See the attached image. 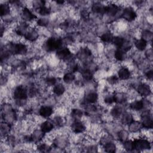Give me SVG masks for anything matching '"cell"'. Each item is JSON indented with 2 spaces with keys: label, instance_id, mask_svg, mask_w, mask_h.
I'll use <instances>...</instances> for the list:
<instances>
[{
  "label": "cell",
  "instance_id": "cell-17",
  "mask_svg": "<svg viewBox=\"0 0 153 153\" xmlns=\"http://www.w3.org/2000/svg\"><path fill=\"white\" fill-rule=\"evenodd\" d=\"M130 107L134 111H140L144 107V102L142 100H137L130 103Z\"/></svg>",
  "mask_w": 153,
  "mask_h": 153
},
{
  "label": "cell",
  "instance_id": "cell-39",
  "mask_svg": "<svg viewBox=\"0 0 153 153\" xmlns=\"http://www.w3.org/2000/svg\"><path fill=\"white\" fill-rule=\"evenodd\" d=\"M104 101H105V102L106 104H108V105L112 104L113 102H114V94H113V95H112V94H109V95L106 96L105 97Z\"/></svg>",
  "mask_w": 153,
  "mask_h": 153
},
{
  "label": "cell",
  "instance_id": "cell-35",
  "mask_svg": "<svg viewBox=\"0 0 153 153\" xmlns=\"http://www.w3.org/2000/svg\"><path fill=\"white\" fill-rule=\"evenodd\" d=\"M72 116L76 120H78L82 116V112L78 109H75L72 111Z\"/></svg>",
  "mask_w": 153,
  "mask_h": 153
},
{
  "label": "cell",
  "instance_id": "cell-43",
  "mask_svg": "<svg viewBox=\"0 0 153 153\" xmlns=\"http://www.w3.org/2000/svg\"><path fill=\"white\" fill-rule=\"evenodd\" d=\"M146 76L148 79H152V77H153V71H152V70H150V71H148L147 73L146 74Z\"/></svg>",
  "mask_w": 153,
  "mask_h": 153
},
{
  "label": "cell",
  "instance_id": "cell-30",
  "mask_svg": "<svg viewBox=\"0 0 153 153\" xmlns=\"http://www.w3.org/2000/svg\"><path fill=\"white\" fill-rule=\"evenodd\" d=\"M123 146H124V149L125 150H126L127 151H133V149H134L133 140H127L124 141Z\"/></svg>",
  "mask_w": 153,
  "mask_h": 153
},
{
  "label": "cell",
  "instance_id": "cell-13",
  "mask_svg": "<svg viewBox=\"0 0 153 153\" xmlns=\"http://www.w3.org/2000/svg\"><path fill=\"white\" fill-rule=\"evenodd\" d=\"M118 77L123 80L128 79L131 76V72L129 69L126 67L121 68L118 72Z\"/></svg>",
  "mask_w": 153,
  "mask_h": 153
},
{
  "label": "cell",
  "instance_id": "cell-29",
  "mask_svg": "<svg viewBox=\"0 0 153 153\" xmlns=\"http://www.w3.org/2000/svg\"><path fill=\"white\" fill-rule=\"evenodd\" d=\"M141 124L137 121H132L129 124V129L131 132L137 131L140 128Z\"/></svg>",
  "mask_w": 153,
  "mask_h": 153
},
{
  "label": "cell",
  "instance_id": "cell-36",
  "mask_svg": "<svg viewBox=\"0 0 153 153\" xmlns=\"http://www.w3.org/2000/svg\"><path fill=\"white\" fill-rule=\"evenodd\" d=\"M38 149L41 152H48V151H50L51 148L50 147L49 145H47L46 143H40L38 145Z\"/></svg>",
  "mask_w": 153,
  "mask_h": 153
},
{
  "label": "cell",
  "instance_id": "cell-41",
  "mask_svg": "<svg viewBox=\"0 0 153 153\" xmlns=\"http://www.w3.org/2000/svg\"><path fill=\"white\" fill-rule=\"evenodd\" d=\"M48 21L47 19L45 18H41L39 19L37 21V23L39 26H45L46 25H48Z\"/></svg>",
  "mask_w": 153,
  "mask_h": 153
},
{
  "label": "cell",
  "instance_id": "cell-33",
  "mask_svg": "<svg viewBox=\"0 0 153 153\" xmlns=\"http://www.w3.org/2000/svg\"><path fill=\"white\" fill-rule=\"evenodd\" d=\"M82 76L85 81H90L93 78L92 72L88 69H85L82 71Z\"/></svg>",
  "mask_w": 153,
  "mask_h": 153
},
{
  "label": "cell",
  "instance_id": "cell-25",
  "mask_svg": "<svg viewBox=\"0 0 153 153\" xmlns=\"http://www.w3.org/2000/svg\"><path fill=\"white\" fill-rule=\"evenodd\" d=\"M114 36L110 32H107L104 33H103L100 36V39L102 42L105 43H109L112 42V39Z\"/></svg>",
  "mask_w": 153,
  "mask_h": 153
},
{
  "label": "cell",
  "instance_id": "cell-21",
  "mask_svg": "<svg viewBox=\"0 0 153 153\" xmlns=\"http://www.w3.org/2000/svg\"><path fill=\"white\" fill-rule=\"evenodd\" d=\"M53 91V93L56 95L61 96L64 93V92L65 91V86L62 84L59 83V84H57L54 85Z\"/></svg>",
  "mask_w": 153,
  "mask_h": 153
},
{
  "label": "cell",
  "instance_id": "cell-32",
  "mask_svg": "<svg viewBox=\"0 0 153 153\" xmlns=\"http://www.w3.org/2000/svg\"><path fill=\"white\" fill-rule=\"evenodd\" d=\"M122 123L124 124H129L131 122L133 121V117L129 113H126L123 115L122 117Z\"/></svg>",
  "mask_w": 153,
  "mask_h": 153
},
{
  "label": "cell",
  "instance_id": "cell-2",
  "mask_svg": "<svg viewBox=\"0 0 153 153\" xmlns=\"http://www.w3.org/2000/svg\"><path fill=\"white\" fill-rule=\"evenodd\" d=\"M134 143V148L137 151H141L144 149H149L150 143L145 138H139V139H135L133 140Z\"/></svg>",
  "mask_w": 153,
  "mask_h": 153
},
{
  "label": "cell",
  "instance_id": "cell-20",
  "mask_svg": "<svg viewBox=\"0 0 153 153\" xmlns=\"http://www.w3.org/2000/svg\"><path fill=\"white\" fill-rule=\"evenodd\" d=\"M44 132L40 129L39 130H35L31 136L32 140L36 142H39L44 137Z\"/></svg>",
  "mask_w": 153,
  "mask_h": 153
},
{
  "label": "cell",
  "instance_id": "cell-11",
  "mask_svg": "<svg viewBox=\"0 0 153 153\" xmlns=\"http://www.w3.org/2000/svg\"><path fill=\"white\" fill-rule=\"evenodd\" d=\"M137 91L140 96H148L151 93V89L148 85L146 84H142L139 85Z\"/></svg>",
  "mask_w": 153,
  "mask_h": 153
},
{
  "label": "cell",
  "instance_id": "cell-37",
  "mask_svg": "<svg viewBox=\"0 0 153 153\" xmlns=\"http://www.w3.org/2000/svg\"><path fill=\"white\" fill-rule=\"evenodd\" d=\"M118 137L119 139H120V140L126 141L127 140L128 138V133L125 130L121 131L118 134Z\"/></svg>",
  "mask_w": 153,
  "mask_h": 153
},
{
  "label": "cell",
  "instance_id": "cell-40",
  "mask_svg": "<svg viewBox=\"0 0 153 153\" xmlns=\"http://www.w3.org/2000/svg\"><path fill=\"white\" fill-rule=\"evenodd\" d=\"M118 78L117 76L115 75H112V76H111L109 77H108L107 81L110 84H112V85H114V84H116L117 82H118Z\"/></svg>",
  "mask_w": 153,
  "mask_h": 153
},
{
  "label": "cell",
  "instance_id": "cell-4",
  "mask_svg": "<svg viewBox=\"0 0 153 153\" xmlns=\"http://www.w3.org/2000/svg\"><path fill=\"white\" fill-rule=\"evenodd\" d=\"M13 95L16 99L18 100H23L27 98V91L25 87L20 85L15 88Z\"/></svg>",
  "mask_w": 153,
  "mask_h": 153
},
{
  "label": "cell",
  "instance_id": "cell-26",
  "mask_svg": "<svg viewBox=\"0 0 153 153\" xmlns=\"http://www.w3.org/2000/svg\"><path fill=\"white\" fill-rule=\"evenodd\" d=\"M115 58L118 61H123L126 58V52L124 51L123 50L118 48L114 53Z\"/></svg>",
  "mask_w": 153,
  "mask_h": 153
},
{
  "label": "cell",
  "instance_id": "cell-19",
  "mask_svg": "<svg viewBox=\"0 0 153 153\" xmlns=\"http://www.w3.org/2000/svg\"><path fill=\"white\" fill-rule=\"evenodd\" d=\"M92 10L94 13L103 14L106 13V6L100 3H96L92 6Z\"/></svg>",
  "mask_w": 153,
  "mask_h": 153
},
{
  "label": "cell",
  "instance_id": "cell-28",
  "mask_svg": "<svg viewBox=\"0 0 153 153\" xmlns=\"http://www.w3.org/2000/svg\"><path fill=\"white\" fill-rule=\"evenodd\" d=\"M114 102L118 103H121L124 102L126 99V96L123 93H118L115 94H114Z\"/></svg>",
  "mask_w": 153,
  "mask_h": 153
},
{
  "label": "cell",
  "instance_id": "cell-31",
  "mask_svg": "<svg viewBox=\"0 0 153 153\" xmlns=\"http://www.w3.org/2000/svg\"><path fill=\"white\" fill-rule=\"evenodd\" d=\"M123 113V109L120 106H115L111 111V115L114 117H120Z\"/></svg>",
  "mask_w": 153,
  "mask_h": 153
},
{
  "label": "cell",
  "instance_id": "cell-12",
  "mask_svg": "<svg viewBox=\"0 0 153 153\" xmlns=\"http://www.w3.org/2000/svg\"><path fill=\"white\" fill-rule=\"evenodd\" d=\"M24 36L26 39L29 41H34L38 38V33L35 29L32 28L29 30L28 29V30L25 34Z\"/></svg>",
  "mask_w": 153,
  "mask_h": 153
},
{
  "label": "cell",
  "instance_id": "cell-7",
  "mask_svg": "<svg viewBox=\"0 0 153 153\" xmlns=\"http://www.w3.org/2000/svg\"><path fill=\"white\" fill-rule=\"evenodd\" d=\"M57 56L62 60H67L71 57V52L68 48L61 47L57 50Z\"/></svg>",
  "mask_w": 153,
  "mask_h": 153
},
{
  "label": "cell",
  "instance_id": "cell-6",
  "mask_svg": "<svg viewBox=\"0 0 153 153\" xmlns=\"http://www.w3.org/2000/svg\"><path fill=\"white\" fill-rule=\"evenodd\" d=\"M142 125L145 128L149 129L152 127V118L149 112H144L142 115Z\"/></svg>",
  "mask_w": 153,
  "mask_h": 153
},
{
  "label": "cell",
  "instance_id": "cell-15",
  "mask_svg": "<svg viewBox=\"0 0 153 153\" xmlns=\"http://www.w3.org/2000/svg\"><path fill=\"white\" fill-rule=\"evenodd\" d=\"M85 100L87 103H94L98 100V94L94 91H90L86 94Z\"/></svg>",
  "mask_w": 153,
  "mask_h": 153
},
{
  "label": "cell",
  "instance_id": "cell-27",
  "mask_svg": "<svg viewBox=\"0 0 153 153\" xmlns=\"http://www.w3.org/2000/svg\"><path fill=\"white\" fill-rule=\"evenodd\" d=\"M75 76L74 74V73L72 72L66 73L64 75L63 78V81L67 84L72 83L75 80Z\"/></svg>",
  "mask_w": 153,
  "mask_h": 153
},
{
  "label": "cell",
  "instance_id": "cell-5",
  "mask_svg": "<svg viewBox=\"0 0 153 153\" xmlns=\"http://www.w3.org/2000/svg\"><path fill=\"white\" fill-rule=\"evenodd\" d=\"M122 16L123 19H124L126 20L131 22L135 20V19L137 17V14L133 8L128 7L124 10L123 13L122 14Z\"/></svg>",
  "mask_w": 153,
  "mask_h": 153
},
{
  "label": "cell",
  "instance_id": "cell-34",
  "mask_svg": "<svg viewBox=\"0 0 153 153\" xmlns=\"http://www.w3.org/2000/svg\"><path fill=\"white\" fill-rule=\"evenodd\" d=\"M38 13L42 15V16H47V15H48L50 13V9L48 7H47L45 5L42 6L41 8H39L38 10Z\"/></svg>",
  "mask_w": 153,
  "mask_h": 153
},
{
  "label": "cell",
  "instance_id": "cell-16",
  "mask_svg": "<svg viewBox=\"0 0 153 153\" xmlns=\"http://www.w3.org/2000/svg\"><path fill=\"white\" fill-rule=\"evenodd\" d=\"M54 127L53 124L50 121H45L43 122L40 126V129L44 133H49L51 131Z\"/></svg>",
  "mask_w": 153,
  "mask_h": 153
},
{
  "label": "cell",
  "instance_id": "cell-8",
  "mask_svg": "<svg viewBox=\"0 0 153 153\" xmlns=\"http://www.w3.org/2000/svg\"><path fill=\"white\" fill-rule=\"evenodd\" d=\"M72 131L75 133H81L84 131L85 127L84 124L79 120H76L72 124L71 126Z\"/></svg>",
  "mask_w": 153,
  "mask_h": 153
},
{
  "label": "cell",
  "instance_id": "cell-22",
  "mask_svg": "<svg viewBox=\"0 0 153 153\" xmlns=\"http://www.w3.org/2000/svg\"><path fill=\"white\" fill-rule=\"evenodd\" d=\"M134 44L137 50L139 51H143L146 48L147 46V42L143 39H139L135 41Z\"/></svg>",
  "mask_w": 153,
  "mask_h": 153
},
{
  "label": "cell",
  "instance_id": "cell-23",
  "mask_svg": "<svg viewBox=\"0 0 153 153\" xmlns=\"http://www.w3.org/2000/svg\"><path fill=\"white\" fill-rule=\"evenodd\" d=\"M10 13V7L8 4H1L0 5V14L1 16H5Z\"/></svg>",
  "mask_w": 153,
  "mask_h": 153
},
{
  "label": "cell",
  "instance_id": "cell-24",
  "mask_svg": "<svg viewBox=\"0 0 153 153\" xmlns=\"http://www.w3.org/2000/svg\"><path fill=\"white\" fill-rule=\"evenodd\" d=\"M104 149L105 152H114L116 151V145L114 143L109 141L105 143L104 145Z\"/></svg>",
  "mask_w": 153,
  "mask_h": 153
},
{
  "label": "cell",
  "instance_id": "cell-9",
  "mask_svg": "<svg viewBox=\"0 0 153 153\" xmlns=\"http://www.w3.org/2000/svg\"><path fill=\"white\" fill-rule=\"evenodd\" d=\"M22 17L25 21H31L36 18V16L27 7L23 8L22 11Z\"/></svg>",
  "mask_w": 153,
  "mask_h": 153
},
{
  "label": "cell",
  "instance_id": "cell-38",
  "mask_svg": "<svg viewBox=\"0 0 153 153\" xmlns=\"http://www.w3.org/2000/svg\"><path fill=\"white\" fill-rule=\"evenodd\" d=\"M45 82L47 83V85L52 86L56 84V79L53 76H49L45 79Z\"/></svg>",
  "mask_w": 153,
  "mask_h": 153
},
{
  "label": "cell",
  "instance_id": "cell-42",
  "mask_svg": "<svg viewBox=\"0 0 153 153\" xmlns=\"http://www.w3.org/2000/svg\"><path fill=\"white\" fill-rule=\"evenodd\" d=\"M151 35H152L151 32H150L148 30H145L143 32V33H142V39H143L146 41V39H149L151 36Z\"/></svg>",
  "mask_w": 153,
  "mask_h": 153
},
{
  "label": "cell",
  "instance_id": "cell-14",
  "mask_svg": "<svg viewBox=\"0 0 153 153\" xmlns=\"http://www.w3.org/2000/svg\"><path fill=\"white\" fill-rule=\"evenodd\" d=\"M119 11V7L115 4H110L106 6V13L111 16L116 15Z\"/></svg>",
  "mask_w": 153,
  "mask_h": 153
},
{
  "label": "cell",
  "instance_id": "cell-1",
  "mask_svg": "<svg viewBox=\"0 0 153 153\" xmlns=\"http://www.w3.org/2000/svg\"><path fill=\"white\" fill-rule=\"evenodd\" d=\"M62 42L61 39L51 37L48 38L45 42V47L47 51L58 50L62 47Z\"/></svg>",
  "mask_w": 153,
  "mask_h": 153
},
{
  "label": "cell",
  "instance_id": "cell-18",
  "mask_svg": "<svg viewBox=\"0 0 153 153\" xmlns=\"http://www.w3.org/2000/svg\"><path fill=\"white\" fill-rule=\"evenodd\" d=\"M126 41H125V39L120 36H114L112 42L118 48L120 49H121L123 48V47L124 46L125 42Z\"/></svg>",
  "mask_w": 153,
  "mask_h": 153
},
{
  "label": "cell",
  "instance_id": "cell-3",
  "mask_svg": "<svg viewBox=\"0 0 153 153\" xmlns=\"http://www.w3.org/2000/svg\"><path fill=\"white\" fill-rule=\"evenodd\" d=\"M10 51L15 54H24L27 51V48L26 44L23 43L12 44L10 45Z\"/></svg>",
  "mask_w": 153,
  "mask_h": 153
},
{
  "label": "cell",
  "instance_id": "cell-10",
  "mask_svg": "<svg viewBox=\"0 0 153 153\" xmlns=\"http://www.w3.org/2000/svg\"><path fill=\"white\" fill-rule=\"evenodd\" d=\"M39 115L43 118H48L53 113V109L49 106H43L39 111Z\"/></svg>",
  "mask_w": 153,
  "mask_h": 153
}]
</instances>
